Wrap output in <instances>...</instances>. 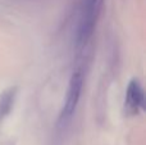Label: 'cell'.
I'll return each instance as SVG.
<instances>
[{
  "mask_svg": "<svg viewBox=\"0 0 146 145\" xmlns=\"http://www.w3.org/2000/svg\"><path fill=\"white\" fill-rule=\"evenodd\" d=\"M103 7V0H83L80 10L77 26V36L76 44L78 49H82L87 45L90 39L94 35V30L96 27L100 10Z\"/></svg>",
  "mask_w": 146,
  "mask_h": 145,
  "instance_id": "6da1fadb",
  "label": "cell"
},
{
  "mask_svg": "<svg viewBox=\"0 0 146 145\" xmlns=\"http://www.w3.org/2000/svg\"><path fill=\"white\" fill-rule=\"evenodd\" d=\"M82 86H83V74L78 69V71L73 72L71 80H69L68 89H67V94H66V100H64L63 108H62L60 114H59V125L60 126H66L67 123L71 122L73 114L76 112V108L78 105V102H80Z\"/></svg>",
  "mask_w": 146,
  "mask_h": 145,
  "instance_id": "7a4b0ae2",
  "label": "cell"
},
{
  "mask_svg": "<svg viewBox=\"0 0 146 145\" xmlns=\"http://www.w3.org/2000/svg\"><path fill=\"white\" fill-rule=\"evenodd\" d=\"M144 105V89L139 80L133 78L129 81L126 90L124 108L129 114H137Z\"/></svg>",
  "mask_w": 146,
  "mask_h": 145,
  "instance_id": "3957f363",
  "label": "cell"
},
{
  "mask_svg": "<svg viewBox=\"0 0 146 145\" xmlns=\"http://www.w3.org/2000/svg\"><path fill=\"white\" fill-rule=\"evenodd\" d=\"M13 98H14V91L9 90V91H5L4 94L0 96V121L1 118L9 112L10 107L13 104Z\"/></svg>",
  "mask_w": 146,
  "mask_h": 145,
  "instance_id": "277c9868",
  "label": "cell"
}]
</instances>
